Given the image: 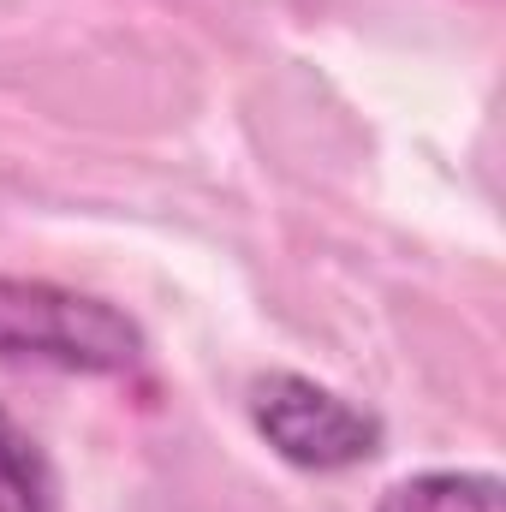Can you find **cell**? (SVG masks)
<instances>
[{
	"label": "cell",
	"instance_id": "277c9868",
	"mask_svg": "<svg viewBox=\"0 0 506 512\" xmlns=\"http://www.w3.org/2000/svg\"><path fill=\"white\" fill-rule=\"evenodd\" d=\"M54 465L42 459V447L30 441V429L12 423V411L0 405V512H54Z\"/></svg>",
	"mask_w": 506,
	"mask_h": 512
},
{
	"label": "cell",
	"instance_id": "6da1fadb",
	"mask_svg": "<svg viewBox=\"0 0 506 512\" xmlns=\"http://www.w3.org/2000/svg\"><path fill=\"white\" fill-rule=\"evenodd\" d=\"M0 358H30L78 376H126L143 364V334L108 298L0 274Z\"/></svg>",
	"mask_w": 506,
	"mask_h": 512
},
{
	"label": "cell",
	"instance_id": "7a4b0ae2",
	"mask_svg": "<svg viewBox=\"0 0 506 512\" xmlns=\"http://www.w3.org/2000/svg\"><path fill=\"white\" fill-rule=\"evenodd\" d=\"M251 423L256 435L298 471H346L376 459L381 447V423L340 399L334 387H316L310 376L274 370L251 387Z\"/></svg>",
	"mask_w": 506,
	"mask_h": 512
},
{
	"label": "cell",
	"instance_id": "3957f363",
	"mask_svg": "<svg viewBox=\"0 0 506 512\" xmlns=\"http://www.w3.org/2000/svg\"><path fill=\"white\" fill-rule=\"evenodd\" d=\"M376 512H501V477L489 471H423L381 495Z\"/></svg>",
	"mask_w": 506,
	"mask_h": 512
}]
</instances>
